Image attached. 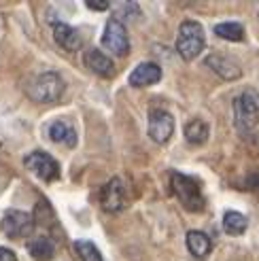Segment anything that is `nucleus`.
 <instances>
[{"label":"nucleus","mask_w":259,"mask_h":261,"mask_svg":"<svg viewBox=\"0 0 259 261\" xmlns=\"http://www.w3.org/2000/svg\"><path fill=\"white\" fill-rule=\"evenodd\" d=\"M170 187H172V193L176 195V200L183 204L189 213L204 211L206 200H204V195H202L200 182L193 178V176L180 174V172H172L170 174Z\"/></svg>","instance_id":"nucleus-1"},{"label":"nucleus","mask_w":259,"mask_h":261,"mask_svg":"<svg viewBox=\"0 0 259 261\" xmlns=\"http://www.w3.org/2000/svg\"><path fill=\"white\" fill-rule=\"evenodd\" d=\"M204 49V30L198 21L187 19L180 23L178 36H176V51L185 62L196 60Z\"/></svg>","instance_id":"nucleus-2"},{"label":"nucleus","mask_w":259,"mask_h":261,"mask_svg":"<svg viewBox=\"0 0 259 261\" xmlns=\"http://www.w3.org/2000/svg\"><path fill=\"white\" fill-rule=\"evenodd\" d=\"M234 121L242 132L259 125V94L247 89L234 100Z\"/></svg>","instance_id":"nucleus-3"},{"label":"nucleus","mask_w":259,"mask_h":261,"mask_svg":"<svg viewBox=\"0 0 259 261\" xmlns=\"http://www.w3.org/2000/svg\"><path fill=\"white\" fill-rule=\"evenodd\" d=\"M28 94L34 102H43V104L56 102L64 94V81L58 72H43L30 83Z\"/></svg>","instance_id":"nucleus-4"},{"label":"nucleus","mask_w":259,"mask_h":261,"mask_svg":"<svg viewBox=\"0 0 259 261\" xmlns=\"http://www.w3.org/2000/svg\"><path fill=\"white\" fill-rule=\"evenodd\" d=\"M25 168L36 174L41 180L45 182H51V180H58L60 178V164L51 158L49 153L45 151H34L30 155H25V160H23Z\"/></svg>","instance_id":"nucleus-5"},{"label":"nucleus","mask_w":259,"mask_h":261,"mask_svg":"<svg viewBox=\"0 0 259 261\" xmlns=\"http://www.w3.org/2000/svg\"><path fill=\"white\" fill-rule=\"evenodd\" d=\"M0 227H3V233L9 238H28L34 231V219L32 215L23 211H7Z\"/></svg>","instance_id":"nucleus-6"},{"label":"nucleus","mask_w":259,"mask_h":261,"mask_svg":"<svg viewBox=\"0 0 259 261\" xmlns=\"http://www.w3.org/2000/svg\"><path fill=\"white\" fill-rule=\"evenodd\" d=\"M102 47H107L111 54L119 56V58L130 54V38H127V32H125L123 23L119 19H109L107 21L105 34H102Z\"/></svg>","instance_id":"nucleus-7"},{"label":"nucleus","mask_w":259,"mask_h":261,"mask_svg":"<svg viewBox=\"0 0 259 261\" xmlns=\"http://www.w3.org/2000/svg\"><path fill=\"white\" fill-rule=\"evenodd\" d=\"M127 204V191H125V185L121 178H111L105 187H102V193H100V206L105 208L107 213H119L123 211Z\"/></svg>","instance_id":"nucleus-8"},{"label":"nucleus","mask_w":259,"mask_h":261,"mask_svg":"<svg viewBox=\"0 0 259 261\" xmlns=\"http://www.w3.org/2000/svg\"><path fill=\"white\" fill-rule=\"evenodd\" d=\"M174 132V117L168 111H151L149 115V136L158 142V145H164V142L170 140Z\"/></svg>","instance_id":"nucleus-9"},{"label":"nucleus","mask_w":259,"mask_h":261,"mask_svg":"<svg viewBox=\"0 0 259 261\" xmlns=\"http://www.w3.org/2000/svg\"><path fill=\"white\" fill-rule=\"evenodd\" d=\"M206 66H209L211 70H215L225 81H234L242 74L238 62L234 58H229L227 54H211L209 58H206Z\"/></svg>","instance_id":"nucleus-10"},{"label":"nucleus","mask_w":259,"mask_h":261,"mask_svg":"<svg viewBox=\"0 0 259 261\" xmlns=\"http://www.w3.org/2000/svg\"><path fill=\"white\" fill-rule=\"evenodd\" d=\"M162 79V68L153 62H142L130 74V85L132 87H149Z\"/></svg>","instance_id":"nucleus-11"},{"label":"nucleus","mask_w":259,"mask_h":261,"mask_svg":"<svg viewBox=\"0 0 259 261\" xmlns=\"http://www.w3.org/2000/svg\"><path fill=\"white\" fill-rule=\"evenodd\" d=\"M54 38H56V43L62 49H66V51H76V49H81V45H83L81 34L68 23H56L54 25Z\"/></svg>","instance_id":"nucleus-12"},{"label":"nucleus","mask_w":259,"mask_h":261,"mask_svg":"<svg viewBox=\"0 0 259 261\" xmlns=\"http://www.w3.org/2000/svg\"><path fill=\"white\" fill-rule=\"evenodd\" d=\"M85 64H87L89 70L100 74V76H113L115 74V66H113L111 58L102 54L100 49H89L85 54Z\"/></svg>","instance_id":"nucleus-13"},{"label":"nucleus","mask_w":259,"mask_h":261,"mask_svg":"<svg viewBox=\"0 0 259 261\" xmlns=\"http://www.w3.org/2000/svg\"><path fill=\"white\" fill-rule=\"evenodd\" d=\"M187 249L196 259H204V257H209V253L213 249V242L204 231L191 229V231H187Z\"/></svg>","instance_id":"nucleus-14"},{"label":"nucleus","mask_w":259,"mask_h":261,"mask_svg":"<svg viewBox=\"0 0 259 261\" xmlns=\"http://www.w3.org/2000/svg\"><path fill=\"white\" fill-rule=\"evenodd\" d=\"M49 138L58 142V145H66V147H74L76 145V132L68 121H54L49 125Z\"/></svg>","instance_id":"nucleus-15"},{"label":"nucleus","mask_w":259,"mask_h":261,"mask_svg":"<svg viewBox=\"0 0 259 261\" xmlns=\"http://www.w3.org/2000/svg\"><path fill=\"white\" fill-rule=\"evenodd\" d=\"M28 251L36 261H49L56 255V246L47 236H38L28 244Z\"/></svg>","instance_id":"nucleus-16"},{"label":"nucleus","mask_w":259,"mask_h":261,"mask_svg":"<svg viewBox=\"0 0 259 261\" xmlns=\"http://www.w3.org/2000/svg\"><path fill=\"white\" fill-rule=\"evenodd\" d=\"M247 225H249L247 217L236 211H227L223 217V229L229 236H240V233H244V229H247Z\"/></svg>","instance_id":"nucleus-17"},{"label":"nucleus","mask_w":259,"mask_h":261,"mask_svg":"<svg viewBox=\"0 0 259 261\" xmlns=\"http://www.w3.org/2000/svg\"><path fill=\"white\" fill-rule=\"evenodd\" d=\"M206 138H209V125L200 119H193L185 125V140L191 145H204Z\"/></svg>","instance_id":"nucleus-18"},{"label":"nucleus","mask_w":259,"mask_h":261,"mask_svg":"<svg viewBox=\"0 0 259 261\" xmlns=\"http://www.w3.org/2000/svg\"><path fill=\"white\" fill-rule=\"evenodd\" d=\"M215 34L225 38V41H242L244 28L236 21H223V23H219L215 28Z\"/></svg>","instance_id":"nucleus-19"},{"label":"nucleus","mask_w":259,"mask_h":261,"mask_svg":"<svg viewBox=\"0 0 259 261\" xmlns=\"http://www.w3.org/2000/svg\"><path fill=\"white\" fill-rule=\"evenodd\" d=\"M74 251H76V255L81 257V261H102L100 251L96 249V244L89 242V240H76L74 242Z\"/></svg>","instance_id":"nucleus-20"},{"label":"nucleus","mask_w":259,"mask_h":261,"mask_svg":"<svg viewBox=\"0 0 259 261\" xmlns=\"http://www.w3.org/2000/svg\"><path fill=\"white\" fill-rule=\"evenodd\" d=\"M85 5L89 9H94V11H107L111 7V3H107V0H87Z\"/></svg>","instance_id":"nucleus-21"},{"label":"nucleus","mask_w":259,"mask_h":261,"mask_svg":"<svg viewBox=\"0 0 259 261\" xmlns=\"http://www.w3.org/2000/svg\"><path fill=\"white\" fill-rule=\"evenodd\" d=\"M0 261H17V257H15V253H13V251L5 249V246H0Z\"/></svg>","instance_id":"nucleus-22"}]
</instances>
